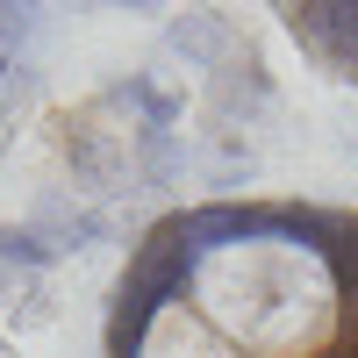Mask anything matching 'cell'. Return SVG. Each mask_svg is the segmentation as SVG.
Instances as JSON below:
<instances>
[{"mask_svg": "<svg viewBox=\"0 0 358 358\" xmlns=\"http://www.w3.org/2000/svg\"><path fill=\"white\" fill-rule=\"evenodd\" d=\"M101 358H358V208L308 194L165 208L115 273Z\"/></svg>", "mask_w": 358, "mask_h": 358, "instance_id": "cell-1", "label": "cell"}, {"mask_svg": "<svg viewBox=\"0 0 358 358\" xmlns=\"http://www.w3.org/2000/svg\"><path fill=\"white\" fill-rule=\"evenodd\" d=\"M0 57H8V22H0Z\"/></svg>", "mask_w": 358, "mask_h": 358, "instance_id": "cell-3", "label": "cell"}, {"mask_svg": "<svg viewBox=\"0 0 358 358\" xmlns=\"http://www.w3.org/2000/svg\"><path fill=\"white\" fill-rule=\"evenodd\" d=\"M280 15H287V36L308 57H322L337 79L358 86V8H280Z\"/></svg>", "mask_w": 358, "mask_h": 358, "instance_id": "cell-2", "label": "cell"}]
</instances>
